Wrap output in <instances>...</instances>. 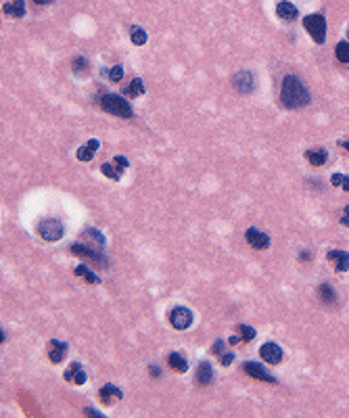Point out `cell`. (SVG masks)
Segmentation results:
<instances>
[{
  "label": "cell",
  "mask_w": 349,
  "mask_h": 418,
  "mask_svg": "<svg viewBox=\"0 0 349 418\" xmlns=\"http://www.w3.org/2000/svg\"><path fill=\"white\" fill-rule=\"evenodd\" d=\"M168 364H170L172 370H176V372H186V370H188V364H186V360H184L180 354H176V352H172V354L168 356Z\"/></svg>",
  "instance_id": "22"
},
{
  "label": "cell",
  "mask_w": 349,
  "mask_h": 418,
  "mask_svg": "<svg viewBox=\"0 0 349 418\" xmlns=\"http://www.w3.org/2000/svg\"><path fill=\"white\" fill-rule=\"evenodd\" d=\"M98 146H100V142L96 140V138H90V140L86 142V144H82L78 148V153H76V157L80 159V161H92V157L96 155V150H98Z\"/></svg>",
  "instance_id": "14"
},
{
  "label": "cell",
  "mask_w": 349,
  "mask_h": 418,
  "mask_svg": "<svg viewBox=\"0 0 349 418\" xmlns=\"http://www.w3.org/2000/svg\"><path fill=\"white\" fill-rule=\"evenodd\" d=\"M232 360H234V354H222V356H220V362H222V366H230Z\"/></svg>",
  "instance_id": "33"
},
{
  "label": "cell",
  "mask_w": 349,
  "mask_h": 418,
  "mask_svg": "<svg viewBox=\"0 0 349 418\" xmlns=\"http://www.w3.org/2000/svg\"><path fill=\"white\" fill-rule=\"evenodd\" d=\"M232 86H234V90L240 92V94H249V92L255 90V78L251 72H238L232 78Z\"/></svg>",
  "instance_id": "7"
},
{
  "label": "cell",
  "mask_w": 349,
  "mask_h": 418,
  "mask_svg": "<svg viewBox=\"0 0 349 418\" xmlns=\"http://www.w3.org/2000/svg\"><path fill=\"white\" fill-rule=\"evenodd\" d=\"M100 172H102L107 178L115 180V182H118V180L122 178V172H120L118 168H113V164H102V166H100Z\"/></svg>",
  "instance_id": "26"
},
{
  "label": "cell",
  "mask_w": 349,
  "mask_h": 418,
  "mask_svg": "<svg viewBox=\"0 0 349 418\" xmlns=\"http://www.w3.org/2000/svg\"><path fill=\"white\" fill-rule=\"evenodd\" d=\"M242 368H245V372L253 378H258V380H264V382H272V385H276V376H272L268 370L258 364V362H245L242 364Z\"/></svg>",
  "instance_id": "8"
},
{
  "label": "cell",
  "mask_w": 349,
  "mask_h": 418,
  "mask_svg": "<svg viewBox=\"0 0 349 418\" xmlns=\"http://www.w3.org/2000/svg\"><path fill=\"white\" fill-rule=\"evenodd\" d=\"M98 398L104 406H113L115 402H120L124 398V393L120 387H115V385H104L100 391H98Z\"/></svg>",
  "instance_id": "12"
},
{
  "label": "cell",
  "mask_w": 349,
  "mask_h": 418,
  "mask_svg": "<svg viewBox=\"0 0 349 418\" xmlns=\"http://www.w3.org/2000/svg\"><path fill=\"white\" fill-rule=\"evenodd\" d=\"M63 378H65L67 382H74V385H84V382H86V372H84L82 364H80V362H74L72 366L65 370Z\"/></svg>",
  "instance_id": "11"
},
{
  "label": "cell",
  "mask_w": 349,
  "mask_h": 418,
  "mask_svg": "<svg viewBox=\"0 0 349 418\" xmlns=\"http://www.w3.org/2000/svg\"><path fill=\"white\" fill-rule=\"evenodd\" d=\"M76 274L82 276V278H86V280L92 282V284H98V282H100V278H98L96 274H92V270H88V266H78V268H76Z\"/></svg>",
  "instance_id": "24"
},
{
  "label": "cell",
  "mask_w": 349,
  "mask_h": 418,
  "mask_svg": "<svg viewBox=\"0 0 349 418\" xmlns=\"http://www.w3.org/2000/svg\"><path fill=\"white\" fill-rule=\"evenodd\" d=\"M304 28L308 30V34L312 36L314 42H316V44H324V40H326V19H324L320 13L308 15L304 19Z\"/></svg>",
  "instance_id": "3"
},
{
  "label": "cell",
  "mask_w": 349,
  "mask_h": 418,
  "mask_svg": "<svg viewBox=\"0 0 349 418\" xmlns=\"http://www.w3.org/2000/svg\"><path fill=\"white\" fill-rule=\"evenodd\" d=\"M240 341H242V336H230L228 343H230V345H236V343H240Z\"/></svg>",
  "instance_id": "36"
},
{
  "label": "cell",
  "mask_w": 349,
  "mask_h": 418,
  "mask_svg": "<svg viewBox=\"0 0 349 418\" xmlns=\"http://www.w3.org/2000/svg\"><path fill=\"white\" fill-rule=\"evenodd\" d=\"M334 54L341 63H349V42H339L334 46Z\"/></svg>",
  "instance_id": "25"
},
{
  "label": "cell",
  "mask_w": 349,
  "mask_h": 418,
  "mask_svg": "<svg viewBox=\"0 0 349 418\" xmlns=\"http://www.w3.org/2000/svg\"><path fill=\"white\" fill-rule=\"evenodd\" d=\"M306 157H308V161L312 166H316V168H320V166H324L326 164V159H328V153L324 148H310V150H306Z\"/></svg>",
  "instance_id": "20"
},
{
  "label": "cell",
  "mask_w": 349,
  "mask_h": 418,
  "mask_svg": "<svg viewBox=\"0 0 349 418\" xmlns=\"http://www.w3.org/2000/svg\"><path fill=\"white\" fill-rule=\"evenodd\" d=\"M72 67H74L76 74H84V72H88V61L84 59V56H76L74 63H72Z\"/></svg>",
  "instance_id": "28"
},
{
  "label": "cell",
  "mask_w": 349,
  "mask_h": 418,
  "mask_svg": "<svg viewBox=\"0 0 349 418\" xmlns=\"http://www.w3.org/2000/svg\"><path fill=\"white\" fill-rule=\"evenodd\" d=\"M260 356L266 364H278L282 360V350L276 343H264L260 347Z\"/></svg>",
  "instance_id": "9"
},
{
  "label": "cell",
  "mask_w": 349,
  "mask_h": 418,
  "mask_svg": "<svg viewBox=\"0 0 349 418\" xmlns=\"http://www.w3.org/2000/svg\"><path fill=\"white\" fill-rule=\"evenodd\" d=\"M214 380V368L209 362H201L199 368H196V382L199 385H209Z\"/></svg>",
  "instance_id": "19"
},
{
  "label": "cell",
  "mask_w": 349,
  "mask_h": 418,
  "mask_svg": "<svg viewBox=\"0 0 349 418\" xmlns=\"http://www.w3.org/2000/svg\"><path fill=\"white\" fill-rule=\"evenodd\" d=\"M339 222H341L343 226H349V205H347V207H343V212H341V218H339Z\"/></svg>",
  "instance_id": "34"
},
{
  "label": "cell",
  "mask_w": 349,
  "mask_h": 418,
  "mask_svg": "<svg viewBox=\"0 0 349 418\" xmlns=\"http://www.w3.org/2000/svg\"><path fill=\"white\" fill-rule=\"evenodd\" d=\"M276 15L280 17L282 21H295L299 17V10H297L295 4H290V2H286V0H282V2L276 4Z\"/></svg>",
  "instance_id": "15"
},
{
  "label": "cell",
  "mask_w": 349,
  "mask_h": 418,
  "mask_svg": "<svg viewBox=\"0 0 349 418\" xmlns=\"http://www.w3.org/2000/svg\"><path fill=\"white\" fill-rule=\"evenodd\" d=\"M148 368H150V370H148V372H150V376H161V370H159V366H148Z\"/></svg>",
  "instance_id": "35"
},
{
  "label": "cell",
  "mask_w": 349,
  "mask_h": 418,
  "mask_svg": "<svg viewBox=\"0 0 349 418\" xmlns=\"http://www.w3.org/2000/svg\"><path fill=\"white\" fill-rule=\"evenodd\" d=\"M65 354H67V345H65L63 341L52 339V341L48 343V360H50L52 364H59L61 360L65 358Z\"/></svg>",
  "instance_id": "16"
},
{
  "label": "cell",
  "mask_w": 349,
  "mask_h": 418,
  "mask_svg": "<svg viewBox=\"0 0 349 418\" xmlns=\"http://www.w3.org/2000/svg\"><path fill=\"white\" fill-rule=\"evenodd\" d=\"M98 104H100L102 111L115 115V118H124V120L134 118V111L130 107V102H128L124 96H120V94H104V96H100Z\"/></svg>",
  "instance_id": "2"
},
{
  "label": "cell",
  "mask_w": 349,
  "mask_h": 418,
  "mask_svg": "<svg viewBox=\"0 0 349 418\" xmlns=\"http://www.w3.org/2000/svg\"><path fill=\"white\" fill-rule=\"evenodd\" d=\"M122 78H124V67L122 65L111 67V72H109V80H111V82H120Z\"/></svg>",
  "instance_id": "30"
},
{
  "label": "cell",
  "mask_w": 349,
  "mask_h": 418,
  "mask_svg": "<svg viewBox=\"0 0 349 418\" xmlns=\"http://www.w3.org/2000/svg\"><path fill=\"white\" fill-rule=\"evenodd\" d=\"M2 13L6 17H15V19L23 17L26 15V0H10V2L2 6Z\"/></svg>",
  "instance_id": "17"
},
{
  "label": "cell",
  "mask_w": 349,
  "mask_h": 418,
  "mask_svg": "<svg viewBox=\"0 0 349 418\" xmlns=\"http://www.w3.org/2000/svg\"><path fill=\"white\" fill-rule=\"evenodd\" d=\"M113 164H115V166H118V170H120V172L124 174V170L128 168V159H126V157H122V155H118V157H115V159H113Z\"/></svg>",
  "instance_id": "31"
},
{
  "label": "cell",
  "mask_w": 349,
  "mask_h": 418,
  "mask_svg": "<svg viewBox=\"0 0 349 418\" xmlns=\"http://www.w3.org/2000/svg\"><path fill=\"white\" fill-rule=\"evenodd\" d=\"M86 414H92V416H100V412H96V410H92V408H86Z\"/></svg>",
  "instance_id": "37"
},
{
  "label": "cell",
  "mask_w": 349,
  "mask_h": 418,
  "mask_svg": "<svg viewBox=\"0 0 349 418\" xmlns=\"http://www.w3.org/2000/svg\"><path fill=\"white\" fill-rule=\"evenodd\" d=\"M318 297H320L322 304H326V306H334L336 299H339V297H336V293H334V288L328 282H322L318 286Z\"/></svg>",
  "instance_id": "18"
},
{
  "label": "cell",
  "mask_w": 349,
  "mask_h": 418,
  "mask_svg": "<svg viewBox=\"0 0 349 418\" xmlns=\"http://www.w3.org/2000/svg\"><path fill=\"white\" fill-rule=\"evenodd\" d=\"M236 330L240 332V336H242V341H251L253 336H255V328L247 326V324H238V328H236Z\"/></svg>",
  "instance_id": "29"
},
{
  "label": "cell",
  "mask_w": 349,
  "mask_h": 418,
  "mask_svg": "<svg viewBox=\"0 0 349 418\" xmlns=\"http://www.w3.org/2000/svg\"><path fill=\"white\" fill-rule=\"evenodd\" d=\"M341 146H343V148H347V150H349V140H343V142H341Z\"/></svg>",
  "instance_id": "39"
},
{
  "label": "cell",
  "mask_w": 349,
  "mask_h": 418,
  "mask_svg": "<svg viewBox=\"0 0 349 418\" xmlns=\"http://www.w3.org/2000/svg\"><path fill=\"white\" fill-rule=\"evenodd\" d=\"M245 236H247V242L253 249H268L270 247V236H268L266 232L258 230V228H249L245 232Z\"/></svg>",
  "instance_id": "10"
},
{
  "label": "cell",
  "mask_w": 349,
  "mask_h": 418,
  "mask_svg": "<svg viewBox=\"0 0 349 418\" xmlns=\"http://www.w3.org/2000/svg\"><path fill=\"white\" fill-rule=\"evenodd\" d=\"M34 2H36V4H50L52 0H34Z\"/></svg>",
  "instance_id": "38"
},
{
  "label": "cell",
  "mask_w": 349,
  "mask_h": 418,
  "mask_svg": "<svg viewBox=\"0 0 349 418\" xmlns=\"http://www.w3.org/2000/svg\"><path fill=\"white\" fill-rule=\"evenodd\" d=\"M130 40H132L134 46H142V44H146V32H144L142 28H138V26L130 28Z\"/></svg>",
  "instance_id": "23"
},
{
  "label": "cell",
  "mask_w": 349,
  "mask_h": 418,
  "mask_svg": "<svg viewBox=\"0 0 349 418\" xmlns=\"http://www.w3.org/2000/svg\"><path fill=\"white\" fill-rule=\"evenodd\" d=\"M69 251H72L74 255H80V258L90 260L92 264L100 266V268H104V266H107V258L102 255V251H100V249H92L90 245L86 247V245H82V242H76V245L69 247Z\"/></svg>",
  "instance_id": "5"
},
{
  "label": "cell",
  "mask_w": 349,
  "mask_h": 418,
  "mask_svg": "<svg viewBox=\"0 0 349 418\" xmlns=\"http://www.w3.org/2000/svg\"><path fill=\"white\" fill-rule=\"evenodd\" d=\"M38 234L48 240V242H54V240H61L63 234H65V228H63V222L56 218H48V220H42L38 224Z\"/></svg>",
  "instance_id": "4"
},
{
  "label": "cell",
  "mask_w": 349,
  "mask_h": 418,
  "mask_svg": "<svg viewBox=\"0 0 349 418\" xmlns=\"http://www.w3.org/2000/svg\"><path fill=\"white\" fill-rule=\"evenodd\" d=\"M168 318H170V324L176 330H186L192 324V312L188 308H174L168 314Z\"/></svg>",
  "instance_id": "6"
},
{
  "label": "cell",
  "mask_w": 349,
  "mask_h": 418,
  "mask_svg": "<svg viewBox=\"0 0 349 418\" xmlns=\"http://www.w3.org/2000/svg\"><path fill=\"white\" fill-rule=\"evenodd\" d=\"M328 262L334 264V270L336 272H347L349 270V255H347V251L330 249L328 251Z\"/></svg>",
  "instance_id": "13"
},
{
  "label": "cell",
  "mask_w": 349,
  "mask_h": 418,
  "mask_svg": "<svg viewBox=\"0 0 349 418\" xmlns=\"http://www.w3.org/2000/svg\"><path fill=\"white\" fill-rule=\"evenodd\" d=\"M330 184H332V186H341L343 190L349 192V176H343V174H332Z\"/></svg>",
  "instance_id": "27"
},
{
  "label": "cell",
  "mask_w": 349,
  "mask_h": 418,
  "mask_svg": "<svg viewBox=\"0 0 349 418\" xmlns=\"http://www.w3.org/2000/svg\"><path fill=\"white\" fill-rule=\"evenodd\" d=\"M124 94L126 96H142L144 94V82L140 78H134L132 82L124 88Z\"/></svg>",
  "instance_id": "21"
},
{
  "label": "cell",
  "mask_w": 349,
  "mask_h": 418,
  "mask_svg": "<svg viewBox=\"0 0 349 418\" xmlns=\"http://www.w3.org/2000/svg\"><path fill=\"white\" fill-rule=\"evenodd\" d=\"M280 100L288 109H301L310 102V92L297 76H284L280 86Z\"/></svg>",
  "instance_id": "1"
},
{
  "label": "cell",
  "mask_w": 349,
  "mask_h": 418,
  "mask_svg": "<svg viewBox=\"0 0 349 418\" xmlns=\"http://www.w3.org/2000/svg\"><path fill=\"white\" fill-rule=\"evenodd\" d=\"M222 352H224V341H222V339H218V341L212 345V354L222 356Z\"/></svg>",
  "instance_id": "32"
}]
</instances>
